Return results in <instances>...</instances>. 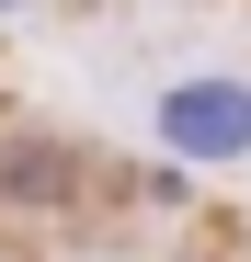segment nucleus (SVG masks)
I'll list each match as a JSON object with an SVG mask.
<instances>
[{
    "label": "nucleus",
    "mask_w": 251,
    "mask_h": 262,
    "mask_svg": "<svg viewBox=\"0 0 251 262\" xmlns=\"http://www.w3.org/2000/svg\"><path fill=\"white\" fill-rule=\"evenodd\" d=\"M12 194H69V160H57V148H23V160H12Z\"/></svg>",
    "instance_id": "nucleus-1"
}]
</instances>
